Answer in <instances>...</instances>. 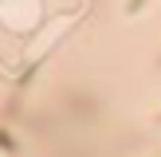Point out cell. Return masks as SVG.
Masks as SVG:
<instances>
[{
    "instance_id": "6da1fadb",
    "label": "cell",
    "mask_w": 161,
    "mask_h": 157,
    "mask_svg": "<svg viewBox=\"0 0 161 157\" xmlns=\"http://www.w3.org/2000/svg\"><path fill=\"white\" fill-rule=\"evenodd\" d=\"M142 4H146V0H130V4H126V12H138Z\"/></svg>"
},
{
    "instance_id": "7a4b0ae2",
    "label": "cell",
    "mask_w": 161,
    "mask_h": 157,
    "mask_svg": "<svg viewBox=\"0 0 161 157\" xmlns=\"http://www.w3.org/2000/svg\"><path fill=\"white\" fill-rule=\"evenodd\" d=\"M157 67H161V59H157Z\"/></svg>"
},
{
    "instance_id": "3957f363",
    "label": "cell",
    "mask_w": 161,
    "mask_h": 157,
    "mask_svg": "<svg viewBox=\"0 0 161 157\" xmlns=\"http://www.w3.org/2000/svg\"><path fill=\"white\" fill-rule=\"evenodd\" d=\"M157 122H161V114H157Z\"/></svg>"
}]
</instances>
